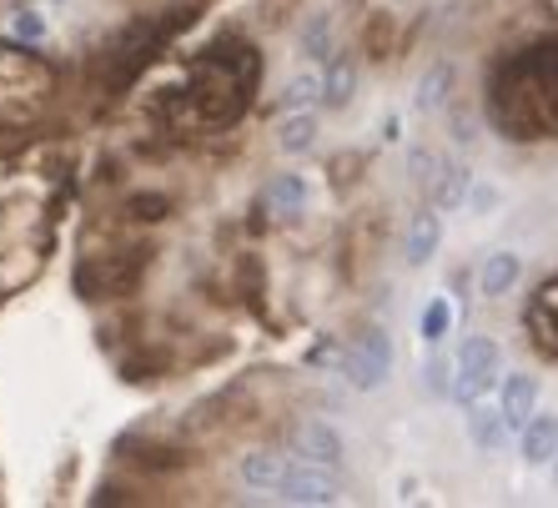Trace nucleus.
Wrapping results in <instances>:
<instances>
[{
  "mask_svg": "<svg viewBox=\"0 0 558 508\" xmlns=\"http://www.w3.org/2000/svg\"><path fill=\"white\" fill-rule=\"evenodd\" d=\"M488 117L513 142L558 136V36L513 51L488 81Z\"/></svg>",
  "mask_w": 558,
  "mask_h": 508,
  "instance_id": "nucleus-1",
  "label": "nucleus"
},
{
  "mask_svg": "<svg viewBox=\"0 0 558 508\" xmlns=\"http://www.w3.org/2000/svg\"><path fill=\"white\" fill-rule=\"evenodd\" d=\"M257 76H262L257 46L236 36H221L217 46H207V56L192 61V81H186L192 111L207 126H236V121L247 117Z\"/></svg>",
  "mask_w": 558,
  "mask_h": 508,
  "instance_id": "nucleus-2",
  "label": "nucleus"
},
{
  "mask_svg": "<svg viewBox=\"0 0 558 508\" xmlns=\"http://www.w3.org/2000/svg\"><path fill=\"white\" fill-rule=\"evenodd\" d=\"M56 96V65L21 46H0V126L21 131L40 121Z\"/></svg>",
  "mask_w": 558,
  "mask_h": 508,
  "instance_id": "nucleus-3",
  "label": "nucleus"
},
{
  "mask_svg": "<svg viewBox=\"0 0 558 508\" xmlns=\"http://www.w3.org/2000/svg\"><path fill=\"white\" fill-rule=\"evenodd\" d=\"M146 267H151V247H126L101 262H81L76 287H81V298H121V292L136 287V277H142Z\"/></svg>",
  "mask_w": 558,
  "mask_h": 508,
  "instance_id": "nucleus-4",
  "label": "nucleus"
},
{
  "mask_svg": "<svg viewBox=\"0 0 558 508\" xmlns=\"http://www.w3.org/2000/svg\"><path fill=\"white\" fill-rule=\"evenodd\" d=\"M498 367H504V352L494 338H468L458 348V367H453V403H478L488 398V388L498 383Z\"/></svg>",
  "mask_w": 558,
  "mask_h": 508,
  "instance_id": "nucleus-5",
  "label": "nucleus"
},
{
  "mask_svg": "<svg viewBox=\"0 0 558 508\" xmlns=\"http://www.w3.org/2000/svg\"><path fill=\"white\" fill-rule=\"evenodd\" d=\"M388 373H392L388 332H383V327H363V332L348 342V352H342V378H348L357 392H373L388 383Z\"/></svg>",
  "mask_w": 558,
  "mask_h": 508,
  "instance_id": "nucleus-6",
  "label": "nucleus"
},
{
  "mask_svg": "<svg viewBox=\"0 0 558 508\" xmlns=\"http://www.w3.org/2000/svg\"><path fill=\"white\" fill-rule=\"evenodd\" d=\"M277 498H287V504H338V498H342L338 469H323V463L292 458V463H287V473H282Z\"/></svg>",
  "mask_w": 558,
  "mask_h": 508,
  "instance_id": "nucleus-7",
  "label": "nucleus"
},
{
  "mask_svg": "<svg viewBox=\"0 0 558 508\" xmlns=\"http://www.w3.org/2000/svg\"><path fill=\"white\" fill-rule=\"evenodd\" d=\"M292 453L307 458V463H323V469H342L348 448H342L338 428H327L323 418H307V423L292 433Z\"/></svg>",
  "mask_w": 558,
  "mask_h": 508,
  "instance_id": "nucleus-8",
  "label": "nucleus"
},
{
  "mask_svg": "<svg viewBox=\"0 0 558 508\" xmlns=\"http://www.w3.org/2000/svg\"><path fill=\"white\" fill-rule=\"evenodd\" d=\"M262 207H267V217H272V222H298L302 211H307V182H302L298 171H282V177H272V182H267Z\"/></svg>",
  "mask_w": 558,
  "mask_h": 508,
  "instance_id": "nucleus-9",
  "label": "nucleus"
},
{
  "mask_svg": "<svg viewBox=\"0 0 558 508\" xmlns=\"http://www.w3.org/2000/svg\"><path fill=\"white\" fill-rule=\"evenodd\" d=\"M508 418H504V403H468V438H473V448L478 453H498V448L508 444Z\"/></svg>",
  "mask_w": 558,
  "mask_h": 508,
  "instance_id": "nucleus-10",
  "label": "nucleus"
},
{
  "mask_svg": "<svg viewBox=\"0 0 558 508\" xmlns=\"http://www.w3.org/2000/svg\"><path fill=\"white\" fill-rule=\"evenodd\" d=\"M519 448H523V463L529 469H544L558 458V413H533L519 433Z\"/></svg>",
  "mask_w": 558,
  "mask_h": 508,
  "instance_id": "nucleus-11",
  "label": "nucleus"
},
{
  "mask_svg": "<svg viewBox=\"0 0 558 508\" xmlns=\"http://www.w3.org/2000/svg\"><path fill=\"white\" fill-rule=\"evenodd\" d=\"M438 242H442V217H438V207H423L413 222H408L403 262H408V267H428L433 252H438Z\"/></svg>",
  "mask_w": 558,
  "mask_h": 508,
  "instance_id": "nucleus-12",
  "label": "nucleus"
},
{
  "mask_svg": "<svg viewBox=\"0 0 558 508\" xmlns=\"http://www.w3.org/2000/svg\"><path fill=\"white\" fill-rule=\"evenodd\" d=\"M498 403H504L508 428L523 433V423L538 413V378H529V373H508V378H504V392H498Z\"/></svg>",
  "mask_w": 558,
  "mask_h": 508,
  "instance_id": "nucleus-13",
  "label": "nucleus"
},
{
  "mask_svg": "<svg viewBox=\"0 0 558 508\" xmlns=\"http://www.w3.org/2000/svg\"><path fill=\"white\" fill-rule=\"evenodd\" d=\"M287 463H292V458L272 453V448H257V453L242 458V483H247L252 494H277V488H282Z\"/></svg>",
  "mask_w": 558,
  "mask_h": 508,
  "instance_id": "nucleus-14",
  "label": "nucleus"
},
{
  "mask_svg": "<svg viewBox=\"0 0 558 508\" xmlns=\"http://www.w3.org/2000/svg\"><path fill=\"white\" fill-rule=\"evenodd\" d=\"M529 327H533V338H538V348L558 358V282H544L538 302L529 307Z\"/></svg>",
  "mask_w": 558,
  "mask_h": 508,
  "instance_id": "nucleus-15",
  "label": "nucleus"
},
{
  "mask_svg": "<svg viewBox=\"0 0 558 508\" xmlns=\"http://www.w3.org/2000/svg\"><path fill=\"white\" fill-rule=\"evenodd\" d=\"M468 192H473V177H468L463 161H442L438 177H433V207L453 211V207L468 202Z\"/></svg>",
  "mask_w": 558,
  "mask_h": 508,
  "instance_id": "nucleus-16",
  "label": "nucleus"
},
{
  "mask_svg": "<svg viewBox=\"0 0 558 508\" xmlns=\"http://www.w3.org/2000/svg\"><path fill=\"white\" fill-rule=\"evenodd\" d=\"M519 273H523V262L513 257V252H494V257L483 262V273H478V292L483 298H508L513 282H519Z\"/></svg>",
  "mask_w": 558,
  "mask_h": 508,
  "instance_id": "nucleus-17",
  "label": "nucleus"
},
{
  "mask_svg": "<svg viewBox=\"0 0 558 508\" xmlns=\"http://www.w3.org/2000/svg\"><path fill=\"white\" fill-rule=\"evenodd\" d=\"M323 106H332V111H338V106H348L352 101V92H357V65L348 61V56H338V61L327 65L323 71Z\"/></svg>",
  "mask_w": 558,
  "mask_h": 508,
  "instance_id": "nucleus-18",
  "label": "nucleus"
},
{
  "mask_svg": "<svg viewBox=\"0 0 558 508\" xmlns=\"http://www.w3.org/2000/svg\"><path fill=\"white\" fill-rule=\"evenodd\" d=\"M312 142H317V117H312V111H287L282 126H277V146L298 157V152H307Z\"/></svg>",
  "mask_w": 558,
  "mask_h": 508,
  "instance_id": "nucleus-19",
  "label": "nucleus"
},
{
  "mask_svg": "<svg viewBox=\"0 0 558 508\" xmlns=\"http://www.w3.org/2000/svg\"><path fill=\"white\" fill-rule=\"evenodd\" d=\"M121 458H136V463H142V469H151V473H177V469H186V463H192V453H182V448H156V444H142L136 453H131V448H121Z\"/></svg>",
  "mask_w": 558,
  "mask_h": 508,
  "instance_id": "nucleus-20",
  "label": "nucleus"
},
{
  "mask_svg": "<svg viewBox=\"0 0 558 508\" xmlns=\"http://www.w3.org/2000/svg\"><path fill=\"white\" fill-rule=\"evenodd\" d=\"M323 71H302V76L287 81V92H282V106L287 111H312V106L323 101Z\"/></svg>",
  "mask_w": 558,
  "mask_h": 508,
  "instance_id": "nucleus-21",
  "label": "nucleus"
},
{
  "mask_svg": "<svg viewBox=\"0 0 558 508\" xmlns=\"http://www.w3.org/2000/svg\"><path fill=\"white\" fill-rule=\"evenodd\" d=\"M448 86H453V65H433L428 76L417 81V111H438L448 101Z\"/></svg>",
  "mask_w": 558,
  "mask_h": 508,
  "instance_id": "nucleus-22",
  "label": "nucleus"
},
{
  "mask_svg": "<svg viewBox=\"0 0 558 508\" xmlns=\"http://www.w3.org/2000/svg\"><path fill=\"white\" fill-rule=\"evenodd\" d=\"M448 327H453V302H448V298H433L428 307H423V323H417V332H423V342H442V338H448Z\"/></svg>",
  "mask_w": 558,
  "mask_h": 508,
  "instance_id": "nucleus-23",
  "label": "nucleus"
},
{
  "mask_svg": "<svg viewBox=\"0 0 558 508\" xmlns=\"http://www.w3.org/2000/svg\"><path fill=\"white\" fill-rule=\"evenodd\" d=\"M453 367L458 363H448V358H433V363L423 367V378H428V388L438 392V398H453Z\"/></svg>",
  "mask_w": 558,
  "mask_h": 508,
  "instance_id": "nucleus-24",
  "label": "nucleus"
},
{
  "mask_svg": "<svg viewBox=\"0 0 558 508\" xmlns=\"http://www.w3.org/2000/svg\"><path fill=\"white\" fill-rule=\"evenodd\" d=\"M167 196L161 192H151V196H131V217H136V222H161V217H167Z\"/></svg>",
  "mask_w": 558,
  "mask_h": 508,
  "instance_id": "nucleus-25",
  "label": "nucleus"
},
{
  "mask_svg": "<svg viewBox=\"0 0 558 508\" xmlns=\"http://www.w3.org/2000/svg\"><path fill=\"white\" fill-rule=\"evenodd\" d=\"M15 36H21V40H40V36H46V21H40L36 11H26V5H21V11H15Z\"/></svg>",
  "mask_w": 558,
  "mask_h": 508,
  "instance_id": "nucleus-26",
  "label": "nucleus"
},
{
  "mask_svg": "<svg viewBox=\"0 0 558 508\" xmlns=\"http://www.w3.org/2000/svg\"><path fill=\"white\" fill-rule=\"evenodd\" d=\"M327 46V21H312V31H307V40H302V51L312 56V61H317V56H327L323 51Z\"/></svg>",
  "mask_w": 558,
  "mask_h": 508,
  "instance_id": "nucleus-27",
  "label": "nucleus"
},
{
  "mask_svg": "<svg viewBox=\"0 0 558 508\" xmlns=\"http://www.w3.org/2000/svg\"><path fill=\"white\" fill-rule=\"evenodd\" d=\"M11 5H15V11H21V5H26V0H11Z\"/></svg>",
  "mask_w": 558,
  "mask_h": 508,
  "instance_id": "nucleus-28",
  "label": "nucleus"
},
{
  "mask_svg": "<svg viewBox=\"0 0 558 508\" xmlns=\"http://www.w3.org/2000/svg\"><path fill=\"white\" fill-rule=\"evenodd\" d=\"M554 479H558V458H554Z\"/></svg>",
  "mask_w": 558,
  "mask_h": 508,
  "instance_id": "nucleus-29",
  "label": "nucleus"
},
{
  "mask_svg": "<svg viewBox=\"0 0 558 508\" xmlns=\"http://www.w3.org/2000/svg\"><path fill=\"white\" fill-rule=\"evenodd\" d=\"M51 5H65V0H51Z\"/></svg>",
  "mask_w": 558,
  "mask_h": 508,
  "instance_id": "nucleus-30",
  "label": "nucleus"
}]
</instances>
